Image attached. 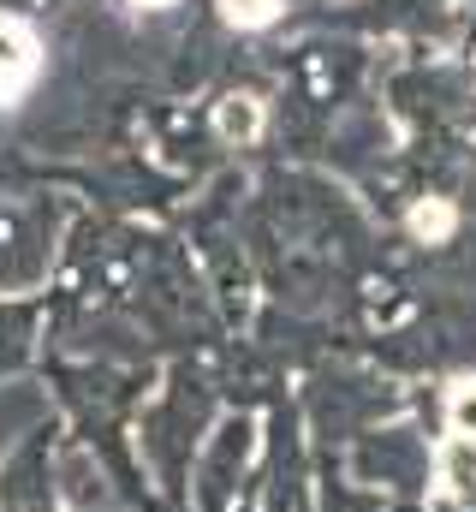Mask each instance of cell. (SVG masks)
Segmentation results:
<instances>
[{
    "label": "cell",
    "instance_id": "cell-3",
    "mask_svg": "<svg viewBox=\"0 0 476 512\" xmlns=\"http://www.w3.org/2000/svg\"><path fill=\"white\" fill-rule=\"evenodd\" d=\"M215 126H221V137H233V143L256 137V131H262V108H256V96H227L221 114H215Z\"/></svg>",
    "mask_w": 476,
    "mask_h": 512
},
{
    "label": "cell",
    "instance_id": "cell-2",
    "mask_svg": "<svg viewBox=\"0 0 476 512\" xmlns=\"http://www.w3.org/2000/svg\"><path fill=\"white\" fill-rule=\"evenodd\" d=\"M435 477L447 501H476V435H453L435 453Z\"/></svg>",
    "mask_w": 476,
    "mask_h": 512
},
{
    "label": "cell",
    "instance_id": "cell-5",
    "mask_svg": "<svg viewBox=\"0 0 476 512\" xmlns=\"http://www.w3.org/2000/svg\"><path fill=\"white\" fill-rule=\"evenodd\" d=\"M447 423H453V435H476V382H453V393H447Z\"/></svg>",
    "mask_w": 476,
    "mask_h": 512
},
{
    "label": "cell",
    "instance_id": "cell-6",
    "mask_svg": "<svg viewBox=\"0 0 476 512\" xmlns=\"http://www.w3.org/2000/svg\"><path fill=\"white\" fill-rule=\"evenodd\" d=\"M411 233L417 239H447L453 233V209L447 203H417L411 209Z\"/></svg>",
    "mask_w": 476,
    "mask_h": 512
},
{
    "label": "cell",
    "instance_id": "cell-1",
    "mask_svg": "<svg viewBox=\"0 0 476 512\" xmlns=\"http://www.w3.org/2000/svg\"><path fill=\"white\" fill-rule=\"evenodd\" d=\"M30 78H36V36L18 18H0V102L30 90Z\"/></svg>",
    "mask_w": 476,
    "mask_h": 512
},
{
    "label": "cell",
    "instance_id": "cell-4",
    "mask_svg": "<svg viewBox=\"0 0 476 512\" xmlns=\"http://www.w3.org/2000/svg\"><path fill=\"white\" fill-rule=\"evenodd\" d=\"M280 6H286V0H221V18L238 24V30H262V24L280 18Z\"/></svg>",
    "mask_w": 476,
    "mask_h": 512
},
{
    "label": "cell",
    "instance_id": "cell-7",
    "mask_svg": "<svg viewBox=\"0 0 476 512\" xmlns=\"http://www.w3.org/2000/svg\"><path fill=\"white\" fill-rule=\"evenodd\" d=\"M137 6H167V0H137Z\"/></svg>",
    "mask_w": 476,
    "mask_h": 512
}]
</instances>
